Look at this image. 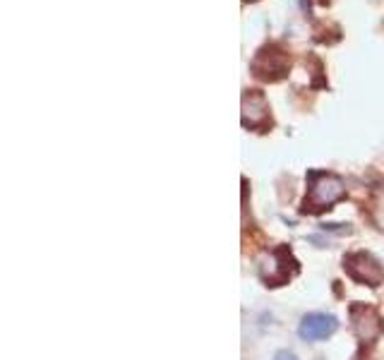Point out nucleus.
Returning a JSON list of instances; mask_svg holds the SVG:
<instances>
[{"instance_id":"obj_1","label":"nucleus","mask_w":384,"mask_h":360,"mask_svg":"<svg viewBox=\"0 0 384 360\" xmlns=\"http://www.w3.org/2000/svg\"><path fill=\"white\" fill-rule=\"evenodd\" d=\"M346 195V185L343 180L327 171H313L308 176V195H305L303 209L305 212H324Z\"/></svg>"},{"instance_id":"obj_2","label":"nucleus","mask_w":384,"mask_h":360,"mask_svg":"<svg viewBox=\"0 0 384 360\" xmlns=\"http://www.w3.org/2000/svg\"><path fill=\"white\" fill-rule=\"evenodd\" d=\"M343 269L353 281L368 286H380L384 281V269L382 264L370 255V252H351V255L343 257Z\"/></svg>"},{"instance_id":"obj_3","label":"nucleus","mask_w":384,"mask_h":360,"mask_svg":"<svg viewBox=\"0 0 384 360\" xmlns=\"http://www.w3.org/2000/svg\"><path fill=\"white\" fill-rule=\"evenodd\" d=\"M351 324H353L355 336H358L360 341H375L384 331V322L380 312L370 305H360V303L351 305Z\"/></svg>"},{"instance_id":"obj_4","label":"nucleus","mask_w":384,"mask_h":360,"mask_svg":"<svg viewBox=\"0 0 384 360\" xmlns=\"http://www.w3.org/2000/svg\"><path fill=\"white\" fill-rule=\"evenodd\" d=\"M338 322L334 314H327V312H313V314H305L303 322H301V336L305 341H322L327 336H331L336 331Z\"/></svg>"},{"instance_id":"obj_5","label":"nucleus","mask_w":384,"mask_h":360,"mask_svg":"<svg viewBox=\"0 0 384 360\" xmlns=\"http://www.w3.org/2000/svg\"><path fill=\"white\" fill-rule=\"evenodd\" d=\"M274 360H298V358L293 356L291 351H279V353H276V358H274Z\"/></svg>"}]
</instances>
